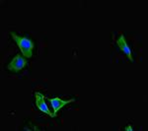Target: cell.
Listing matches in <instances>:
<instances>
[{
  "label": "cell",
  "instance_id": "1",
  "mask_svg": "<svg viewBox=\"0 0 148 131\" xmlns=\"http://www.w3.org/2000/svg\"><path fill=\"white\" fill-rule=\"evenodd\" d=\"M12 38L15 40V42L17 44L19 48L21 49V52L23 53V55L27 58H31L33 56V49H34V42H32L30 39L26 37H19L15 34L14 32H11Z\"/></svg>",
  "mask_w": 148,
  "mask_h": 131
},
{
  "label": "cell",
  "instance_id": "2",
  "mask_svg": "<svg viewBox=\"0 0 148 131\" xmlns=\"http://www.w3.org/2000/svg\"><path fill=\"white\" fill-rule=\"evenodd\" d=\"M27 64H28L27 60H26L24 57L17 54V55L12 59L11 62L8 64V67L7 68H8L9 70L13 71V72H18V71L22 70Z\"/></svg>",
  "mask_w": 148,
  "mask_h": 131
},
{
  "label": "cell",
  "instance_id": "3",
  "mask_svg": "<svg viewBox=\"0 0 148 131\" xmlns=\"http://www.w3.org/2000/svg\"><path fill=\"white\" fill-rule=\"evenodd\" d=\"M35 97H36V106H38V108H39L40 111H42V113H47V115H49L51 117H56V115L54 113H51V111H49V108H47L46 102H45L46 97H45L42 94L39 93V92H36Z\"/></svg>",
  "mask_w": 148,
  "mask_h": 131
},
{
  "label": "cell",
  "instance_id": "4",
  "mask_svg": "<svg viewBox=\"0 0 148 131\" xmlns=\"http://www.w3.org/2000/svg\"><path fill=\"white\" fill-rule=\"evenodd\" d=\"M74 101H75L74 99L68 100V101H62L60 98H53V99L49 98V102L51 103L52 108H53V113L56 114V116H57V111H58L59 109H61L64 106H66V104L73 103Z\"/></svg>",
  "mask_w": 148,
  "mask_h": 131
},
{
  "label": "cell",
  "instance_id": "5",
  "mask_svg": "<svg viewBox=\"0 0 148 131\" xmlns=\"http://www.w3.org/2000/svg\"><path fill=\"white\" fill-rule=\"evenodd\" d=\"M116 44H118V46H120L121 50L123 51V52H125L126 55H127L128 59H130L131 62H132L133 58H132V53H131V49H130V47L128 46L127 42H126L125 35H121V37L118 39V40H116Z\"/></svg>",
  "mask_w": 148,
  "mask_h": 131
},
{
  "label": "cell",
  "instance_id": "6",
  "mask_svg": "<svg viewBox=\"0 0 148 131\" xmlns=\"http://www.w3.org/2000/svg\"><path fill=\"white\" fill-rule=\"evenodd\" d=\"M125 130H130V131H132L133 129H132V127H131V126H127V127L125 128Z\"/></svg>",
  "mask_w": 148,
  "mask_h": 131
}]
</instances>
